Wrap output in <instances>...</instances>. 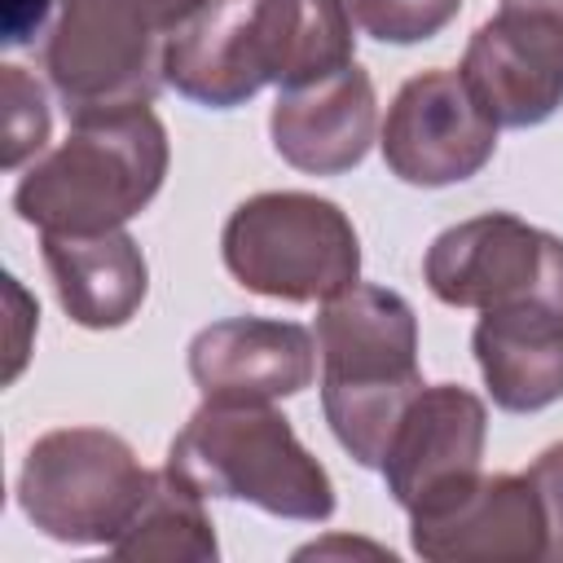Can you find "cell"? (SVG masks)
Segmentation results:
<instances>
[{"label": "cell", "mask_w": 563, "mask_h": 563, "mask_svg": "<svg viewBox=\"0 0 563 563\" xmlns=\"http://www.w3.org/2000/svg\"><path fill=\"white\" fill-rule=\"evenodd\" d=\"M321 413L356 466L378 471L383 453L427 387L418 369V317L387 286H347L321 303Z\"/></svg>", "instance_id": "6da1fadb"}, {"label": "cell", "mask_w": 563, "mask_h": 563, "mask_svg": "<svg viewBox=\"0 0 563 563\" xmlns=\"http://www.w3.org/2000/svg\"><path fill=\"white\" fill-rule=\"evenodd\" d=\"M167 158V128L150 106L75 119L66 141L26 167L13 211L40 233L123 229L163 189Z\"/></svg>", "instance_id": "7a4b0ae2"}, {"label": "cell", "mask_w": 563, "mask_h": 563, "mask_svg": "<svg viewBox=\"0 0 563 563\" xmlns=\"http://www.w3.org/2000/svg\"><path fill=\"white\" fill-rule=\"evenodd\" d=\"M167 466L202 497L246 501L277 519L321 523L334 515L330 471L303 449L290 418L268 405L202 400L176 431Z\"/></svg>", "instance_id": "3957f363"}, {"label": "cell", "mask_w": 563, "mask_h": 563, "mask_svg": "<svg viewBox=\"0 0 563 563\" xmlns=\"http://www.w3.org/2000/svg\"><path fill=\"white\" fill-rule=\"evenodd\" d=\"M202 0H57L44 70L70 123L150 106L167 84L172 31Z\"/></svg>", "instance_id": "277c9868"}, {"label": "cell", "mask_w": 563, "mask_h": 563, "mask_svg": "<svg viewBox=\"0 0 563 563\" xmlns=\"http://www.w3.org/2000/svg\"><path fill=\"white\" fill-rule=\"evenodd\" d=\"M233 282L264 299L325 303L361 277V238L339 202L273 189L233 207L220 233Z\"/></svg>", "instance_id": "5b68a950"}, {"label": "cell", "mask_w": 563, "mask_h": 563, "mask_svg": "<svg viewBox=\"0 0 563 563\" xmlns=\"http://www.w3.org/2000/svg\"><path fill=\"white\" fill-rule=\"evenodd\" d=\"M154 471L106 427H57L26 449L18 471L22 515L66 545H114L141 510Z\"/></svg>", "instance_id": "8992f818"}, {"label": "cell", "mask_w": 563, "mask_h": 563, "mask_svg": "<svg viewBox=\"0 0 563 563\" xmlns=\"http://www.w3.org/2000/svg\"><path fill=\"white\" fill-rule=\"evenodd\" d=\"M422 282L449 308L550 303L563 312V238L510 211H484L427 246Z\"/></svg>", "instance_id": "52a82bcc"}, {"label": "cell", "mask_w": 563, "mask_h": 563, "mask_svg": "<svg viewBox=\"0 0 563 563\" xmlns=\"http://www.w3.org/2000/svg\"><path fill=\"white\" fill-rule=\"evenodd\" d=\"M383 163L413 189H444L479 176L497 150V123L479 110L457 70H422L387 106Z\"/></svg>", "instance_id": "ba28073f"}, {"label": "cell", "mask_w": 563, "mask_h": 563, "mask_svg": "<svg viewBox=\"0 0 563 563\" xmlns=\"http://www.w3.org/2000/svg\"><path fill=\"white\" fill-rule=\"evenodd\" d=\"M457 75L497 128H537L563 106V22L532 0H501Z\"/></svg>", "instance_id": "9c48e42d"}, {"label": "cell", "mask_w": 563, "mask_h": 563, "mask_svg": "<svg viewBox=\"0 0 563 563\" xmlns=\"http://www.w3.org/2000/svg\"><path fill=\"white\" fill-rule=\"evenodd\" d=\"M484 440L488 409L475 391L457 383L422 387L409 400L378 466L391 501L405 515H427L457 501L479 479Z\"/></svg>", "instance_id": "30bf717a"}, {"label": "cell", "mask_w": 563, "mask_h": 563, "mask_svg": "<svg viewBox=\"0 0 563 563\" xmlns=\"http://www.w3.org/2000/svg\"><path fill=\"white\" fill-rule=\"evenodd\" d=\"M167 84L207 106L233 110L273 84L268 0H202L167 40Z\"/></svg>", "instance_id": "8fae6325"}, {"label": "cell", "mask_w": 563, "mask_h": 563, "mask_svg": "<svg viewBox=\"0 0 563 563\" xmlns=\"http://www.w3.org/2000/svg\"><path fill=\"white\" fill-rule=\"evenodd\" d=\"M189 378L202 400L220 405H273L299 396L317 378V343L299 321L277 317H224L194 334Z\"/></svg>", "instance_id": "7c38bea8"}, {"label": "cell", "mask_w": 563, "mask_h": 563, "mask_svg": "<svg viewBox=\"0 0 563 563\" xmlns=\"http://www.w3.org/2000/svg\"><path fill=\"white\" fill-rule=\"evenodd\" d=\"M409 545L431 563L545 559V510L528 475H479L457 501L409 515Z\"/></svg>", "instance_id": "4fadbf2b"}, {"label": "cell", "mask_w": 563, "mask_h": 563, "mask_svg": "<svg viewBox=\"0 0 563 563\" xmlns=\"http://www.w3.org/2000/svg\"><path fill=\"white\" fill-rule=\"evenodd\" d=\"M378 132V101L369 75L352 62L325 79L277 88L268 110L273 150L308 176H339L352 172Z\"/></svg>", "instance_id": "5bb4252c"}, {"label": "cell", "mask_w": 563, "mask_h": 563, "mask_svg": "<svg viewBox=\"0 0 563 563\" xmlns=\"http://www.w3.org/2000/svg\"><path fill=\"white\" fill-rule=\"evenodd\" d=\"M44 268L57 303L84 330H119L136 317L150 290V264L132 233H44Z\"/></svg>", "instance_id": "9a60e30c"}, {"label": "cell", "mask_w": 563, "mask_h": 563, "mask_svg": "<svg viewBox=\"0 0 563 563\" xmlns=\"http://www.w3.org/2000/svg\"><path fill=\"white\" fill-rule=\"evenodd\" d=\"M475 365L497 409L537 413L563 400V312L550 303L488 308L471 334Z\"/></svg>", "instance_id": "2e32d148"}, {"label": "cell", "mask_w": 563, "mask_h": 563, "mask_svg": "<svg viewBox=\"0 0 563 563\" xmlns=\"http://www.w3.org/2000/svg\"><path fill=\"white\" fill-rule=\"evenodd\" d=\"M352 13L343 0H268L273 84L299 88L356 62Z\"/></svg>", "instance_id": "e0dca14e"}, {"label": "cell", "mask_w": 563, "mask_h": 563, "mask_svg": "<svg viewBox=\"0 0 563 563\" xmlns=\"http://www.w3.org/2000/svg\"><path fill=\"white\" fill-rule=\"evenodd\" d=\"M207 497L185 484L172 466L154 471V484L141 501V510L132 515V523L119 532V541L110 545L119 559H216V528L211 515L202 506Z\"/></svg>", "instance_id": "ac0fdd59"}, {"label": "cell", "mask_w": 563, "mask_h": 563, "mask_svg": "<svg viewBox=\"0 0 563 563\" xmlns=\"http://www.w3.org/2000/svg\"><path fill=\"white\" fill-rule=\"evenodd\" d=\"M0 101H4V119H0V167L13 172L31 154L44 150V141H48V106H44V88L22 66H4L0 70Z\"/></svg>", "instance_id": "d6986e66"}, {"label": "cell", "mask_w": 563, "mask_h": 563, "mask_svg": "<svg viewBox=\"0 0 563 563\" xmlns=\"http://www.w3.org/2000/svg\"><path fill=\"white\" fill-rule=\"evenodd\" d=\"M352 22L383 44L435 40L462 9V0H343Z\"/></svg>", "instance_id": "ffe728a7"}, {"label": "cell", "mask_w": 563, "mask_h": 563, "mask_svg": "<svg viewBox=\"0 0 563 563\" xmlns=\"http://www.w3.org/2000/svg\"><path fill=\"white\" fill-rule=\"evenodd\" d=\"M541 497V510H545V559H559L563 563V440L541 449L537 462L523 471Z\"/></svg>", "instance_id": "44dd1931"}, {"label": "cell", "mask_w": 563, "mask_h": 563, "mask_svg": "<svg viewBox=\"0 0 563 563\" xmlns=\"http://www.w3.org/2000/svg\"><path fill=\"white\" fill-rule=\"evenodd\" d=\"M57 0H4V44L22 48L53 22Z\"/></svg>", "instance_id": "7402d4cb"}, {"label": "cell", "mask_w": 563, "mask_h": 563, "mask_svg": "<svg viewBox=\"0 0 563 563\" xmlns=\"http://www.w3.org/2000/svg\"><path fill=\"white\" fill-rule=\"evenodd\" d=\"M4 290H9V299H13V343H9L4 383H13V378H18V369H22V361H26V334H22V330H35L40 308L26 299V290L18 286V277H4Z\"/></svg>", "instance_id": "603a6c76"}]
</instances>
